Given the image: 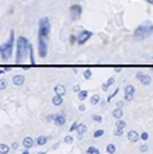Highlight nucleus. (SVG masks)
<instances>
[{
  "label": "nucleus",
  "instance_id": "1",
  "mask_svg": "<svg viewBox=\"0 0 153 154\" xmlns=\"http://www.w3.org/2000/svg\"><path fill=\"white\" fill-rule=\"evenodd\" d=\"M30 42L27 38L20 36L17 39V52H16V62L17 63H23L24 58H27V55L30 53Z\"/></svg>",
  "mask_w": 153,
  "mask_h": 154
},
{
  "label": "nucleus",
  "instance_id": "2",
  "mask_svg": "<svg viewBox=\"0 0 153 154\" xmlns=\"http://www.w3.org/2000/svg\"><path fill=\"white\" fill-rule=\"evenodd\" d=\"M152 34H153V24L150 21H146V23L140 24L134 32L135 39H145V38L150 36Z\"/></svg>",
  "mask_w": 153,
  "mask_h": 154
},
{
  "label": "nucleus",
  "instance_id": "3",
  "mask_svg": "<svg viewBox=\"0 0 153 154\" xmlns=\"http://www.w3.org/2000/svg\"><path fill=\"white\" fill-rule=\"evenodd\" d=\"M13 45H14V31L11 30L9 41L0 46V55H1L3 59H9V58H11V53H13Z\"/></svg>",
  "mask_w": 153,
  "mask_h": 154
},
{
  "label": "nucleus",
  "instance_id": "4",
  "mask_svg": "<svg viewBox=\"0 0 153 154\" xmlns=\"http://www.w3.org/2000/svg\"><path fill=\"white\" fill-rule=\"evenodd\" d=\"M51 32V24H49V20L47 17H44L39 20V24H38V38H44L47 39L48 35Z\"/></svg>",
  "mask_w": 153,
  "mask_h": 154
},
{
  "label": "nucleus",
  "instance_id": "5",
  "mask_svg": "<svg viewBox=\"0 0 153 154\" xmlns=\"http://www.w3.org/2000/svg\"><path fill=\"white\" fill-rule=\"evenodd\" d=\"M91 35H93V32L91 31H87V30H82V31L76 35V41H77V44H84L86 41H88L90 38H91Z\"/></svg>",
  "mask_w": 153,
  "mask_h": 154
},
{
  "label": "nucleus",
  "instance_id": "6",
  "mask_svg": "<svg viewBox=\"0 0 153 154\" xmlns=\"http://www.w3.org/2000/svg\"><path fill=\"white\" fill-rule=\"evenodd\" d=\"M38 52H39V56L41 58H45L48 52V45L47 41L44 38H38Z\"/></svg>",
  "mask_w": 153,
  "mask_h": 154
},
{
  "label": "nucleus",
  "instance_id": "7",
  "mask_svg": "<svg viewBox=\"0 0 153 154\" xmlns=\"http://www.w3.org/2000/svg\"><path fill=\"white\" fill-rule=\"evenodd\" d=\"M82 11H83L82 6H79V4L72 6V7H70V18H72V20H77V18H80Z\"/></svg>",
  "mask_w": 153,
  "mask_h": 154
},
{
  "label": "nucleus",
  "instance_id": "8",
  "mask_svg": "<svg viewBox=\"0 0 153 154\" xmlns=\"http://www.w3.org/2000/svg\"><path fill=\"white\" fill-rule=\"evenodd\" d=\"M134 95H135V87L132 84H128L125 87V100L129 102V101L134 100Z\"/></svg>",
  "mask_w": 153,
  "mask_h": 154
},
{
  "label": "nucleus",
  "instance_id": "9",
  "mask_svg": "<svg viewBox=\"0 0 153 154\" xmlns=\"http://www.w3.org/2000/svg\"><path fill=\"white\" fill-rule=\"evenodd\" d=\"M136 78H138V80H139L142 84H145V86H149V84H150V77H149L148 74L142 73V72L136 73Z\"/></svg>",
  "mask_w": 153,
  "mask_h": 154
},
{
  "label": "nucleus",
  "instance_id": "10",
  "mask_svg": "<svg viewBox=\"0 0 153 154\" xmlns=\"http://www.w3.org/2000/svg\"><path fill=\"white\" fill-rule=\"evenodd\" d=\"M53 122H55V125H58V126H63L65 122H66V116L63 115V113H56Z\"/></svg>",
  "mask_w": 153,
  "mask_h": 154
},
{
  "label": "nucleus",
  "instance_id": "11",
  "mask_svg": "<svg viewBox=\"0 0 153 154\" xmlns=\"http://www.w3.org/2000/svg\"><path fill=\"white\" fill-rule=\"evenodd\" d=\"M24 80H25V78H24L23 74H16V76L13 77V83L16 84V86H23Z\"/></svg>",
  "mask_w": 153,
  "mask_h": 154
},
{
  "label": "nucleus",
  "instance_id": "12",
  "mask_svg": "<svg viewBox=\"0 0 153 154\" xmlns=\"http://www.w3.org/2000/svg\"><path fill=\"white\" fill-rule=\"evenodd\" d=\"M34 143H35V141H34V139H33V137H30V136L24 137L23 144H24V147H25V149H31V147H33V146H34Z\"/></svg>",
  "mask_w": 153,
  "mask_h": 154
},
{
  "label": "nucleus",
  "instance_id": "13",
  "mask_svg": "<svg viewBox=\"0 0 153 154\" xmlns=\"http://www.w3.org/2000/svg\"><path fill=\"white\" fill-rule=\"evenodd\" d=\"M139 135H138V132L135 130H129L128 132V139H129V141H132V143H135V141H138V139H139Z\"/></svg>",
  "mask_w": 153,
  "mask_h": 154
},
{
  "label": "nucleus",
  "instance_id": "14",
  "mask_svg": "<svg viewBox=\"0 0 153 154\" xmlns=\"http://www.w3.org/2000/svg\"><path fill=\"white\" fill-rule=\"evenodd\" d=\"M87 132V126L84 123H79V127H77V135H79V139L83 137V135Z\"/></svg>",
  "mask_w": 153,
  "mask_h": 154
},
{
  "label": "nucleus",
  "instance_id": "15",
  "mask_svg": "<svg viewBox=\"0 0 153 154\" xmlns=\"http://www.w3.org/2000/svg\"><path fill=\"white\" fill-rule=\"evenodd\" d=\"M53 90H55L56 94H59V95H65V93H66V88L63 84H56Z\"/></svg>",
  "mask_w": 153,
  "mask_h": 154
},
{
  "label": "nucleus",
  "instance_id": "16",
  "mask_svg": "<svg viewBox=\"0 0 153 154\" xmlns=\"http://www.w3.org/2000/svg\"><path fill=\"white\" fill-rule=\"evenodd\" d=\"M114 83H115V78H114V77H110V78L107 80V83H104V84H102V90L107 91L110 87L112 86V84H114Z\"/></svg>",
  "mask_w": 153,
  "mask_h": 154
},
{
  "label": "nucleus",
  "instance_id": "17",
  "mask_svg": "<svg viewBox=\"0 0 153 154\" xmlns=\"http://www.w3.org/2000/svg\"><path fill=\"white\" fill-rule=\"evenodd\" d=\"M62 102H63V98H62V95H59V94H56L55 97L52 98V104L56 105V107H58V105H60Z\"/></svg>",
  "mask_w": 153,
  "mask_h": 154
},
{
  "label": "nucleus",
  "instance_id": "18",
  "mask_svg": "<svg viewBox=\"0 0 153 154\" xmlns=\"http://www.w3.org/2000/svg\"><path fill=\"white\" fill-rule=\"evenodd\" d=\"M112 116L115 119H121L122 116H124V112H122V108H117L114 109V112H112Z\"/></svg>",
  "mask_w": 153,
  "mask_h": 154
},
{
  "label": "nucleus",
  "instance_id": "19",
  "mask_svg": "<svg viewBox=\"0 0 153 154\" xmlns=\"http://www.w3.org/2000/svg\"><path fill=\"white\" fill-rule=\"evenodd\" d=\"M35 141H37L38 146H44V144H47L48 143V137L47 136H38Z\"/></svg>",
  "mask_w": 153,
  "mask_h": 154
},
{
  "label": "nucleus",
  "instance_id": "20",
  "mask_svg": "<svg viewBox=\"0 0 153 154\" xmlns=\"http://www.w3.org/2000/svg\"><path fill=\"white\" fill-rule=\"evenodd\" d=\"M10 149H11V147H9V146L4 144V143H1V144H0V154H7L10 151Z\"/></svg>",
  "mask_w": 153,
  "mask_h": 154
},
{
  "label": "nucleus",
  "instance_id": "21",
  "mask_svg": "<svg viewBox=\"0 0 153 154\" xmlns=\"http://www.w3.org/2000/svg\"><path fill=\"white\" fill-rule=\"evenodd\" d=\"M87 95H88V91H86V90H82L80 93H77V97H79L80 101H84L87 98Z\"/></svg>",
  "mask_w": 153,
  "mask_h": 154
},
{
  "label": "nucleus",
  "instance_id": "22",
  "mask_svg": "<svg viewBox=\"0 0 153 154\" xmlns=\"http://www.w3.org/2000/svg\"><path fill=\"white\" fill-rule=\"evenodd\" d=\"M115 151H117L115 144H112V143H111V144H108V146H107V153H108V154H114Z\"/></svg>",
  "mask_w": 153,
  "mask_h": 154
},
{
  "label": "nucleus",
  "instance_id": "23",
  "mask_svg": "<svg viewBox=\"0 0 153 154\" xmlns=\"http://www.w3.org/2000/svg\"><path fill=\"white\" fill-rule=\"evenodd\" d=\"M98 102H100V95H98V94H94L93 97H91V104H93V105H97Z\"/></svg>",
  "mask_w": 153,
  "mask_h": 154
},
{
  "label": "nucleus",
  "instance_id": "24",
  "mask_svg": "<svg viewBox=\"0 0 153 154\" xmlns=\"http://www.w3.org/2000/svg\"><path fill=\"white\" fill-rule=\"evenodd\" d=\"M125 125H126L125 121H122V119H120V121L117 122V129H124V127H125Z\"/></svg>",
  "mask_w": 153,
  "mask_h": 154
},
{
  "label": "nucleus",
  "instance_id": "25",
  "mask_svg": "<svg viewBox=\"0 0 153 154\" xmlns=\"http://www.w3.org/2000/svg\"><path fill=\"white\" fill-rule=\"evenodd\" d=\"M102 135H104V130H102V129H98V130L94 132V137H96V139H98V137H101Z\"/></svg>",
  "mask_w": 153,
  "mask_h": 154
},
{
  "label": "nucleus",
  "instance_id": "26",
  "mask_svg": "<svg viewBox=\"0 0 153 154\" xmlns=\"http://www.w3.org/2000/svg\"><path fill=\"white\" fill-rule=\"evenodd\" d=\"M30 58H31V63H35V59H34V49L33 46H30Z\"/></svg>",
  "mask_w": 153,
  "mask_h": 154
},
{
  "label": "nucleus",
  "instance_id": "27",
  "mask_svg": "<svg viewBox=\"0 0 153 154\" xmlns=\"http://www.w3.org/2000/svg\"><path fill=\"white\" fill-rule=\"evenodd\" d=\"M94 153H98V150L96 147H88L87 149V154H94Z\"/></svg>",
  "mask_w": 153,
  "mask_h": 154
},
{
  "label": "nucleus",
  "instance_id": "28",
  "mask_svg": "<svg viewBox=\"0 0 153 154\" xmlns=\"http://www.w3.org/2000/svg\"><path fill=\"white\" fill-rule=\"evenodd\" d=\"M65 143H66V144H72V143H73V137H72V136H66L65 137Z\"/></svg>",
  "mask_w": 153,
  "mask_h": 154
},
{
  "label": "nucleus",
  "instance_id": "29",
  "mask_svg": "<svg viewBox=\"0 0 153 154\" xmlns=\"http://www.w3.org/2000/svg\"><path fill=\"white\" fill-rule=\"evenodd\" d=\"M83 76H84V78H90L91 77V70H84Z\"/></svg>",
  "mask_w": 153,
  "mask_h": 154
},
{
  "label": "nucleus",
  "instance_id": "30",
  "mask_svg": "<svg viewBox=\"0 0 153 154\" xmlns=\"http://www.w3.org/2000/svg\"><path fill=\"white\" fill-rule=\"evenodd\" d=\"M6 87H7V83H6V80H0V90H4Z\"/></svg>",
  "mask_w": 153,
  "mask_h": 154
},
{
  "label": "nucleus",
  "instance_id": "31",
  "mask_svg": "<svg viewBox=\"0 0 153 154\" xmlns=\"http://www.w3.org/2000/svg\"><path fill=\"white\" fill-rule=\"evenodd\" d=\"M77 127H79V122H74L72 126H70V132H73V130H77Z\"/></svg>",
  "mask_w": 153,
  "mask_h": 154
},
{
  "label": "nucleus",
  "instance_id": "32",
  "mask_svg": "<svg viewBox=\"0 0 153 154\" xmlns=\"http://www.w3.org/2000/svg\"><path fill=\"white\" fill-rule=\"evenodd\" d=\"M140 139H142V140H148V139H149V135L146 133V132H143V133L140 135Z\"/></svg>",
  "mask_w": 153,
  "mask_h": 154
},
{
  "label": "nucleus",
  "instance_id": "33",
  "mask_svg": "<svg viewBox=\"0 0 153 154\" xmlns=\"http://www.w3.org/2000/svg\"><path fill=\"white\" fill-rule=\"evenodd\" d=\"M139 150L142 151V153H146V151H148V146H146V144H142V146L139 147Z\"/></svg>",
  "mask_w": 153,
  "mask_h": 154
},
{
  "label": "nucleus",
  "instance_id": "34",
  "mask_svg": "<svg viewBox=\"0 0 153 154\" xmlns=\"http://www.w3.org/2000/svg\"><path fill=\"white\" fill-rule=\"evenodd\" d=\"M93 121H96V122H101V116H98V115H93Z\"/></svg>",
  "mask_w": 153,
  "mask_h": 154
},
{
  "label": "nucleus",
  "instance_id": "35",
  "mask_svg": "<svg viewBox=\"0 0 153 154\" xmlns=\"http://www.w3.org/2000/svg\"><path fill=\"white\" fill-rule=\"evenodd\" d=\"M10 147H11L13 150H17V149H19V143H17V141H14V143L10 146Z\"/></svg>",
  "mask_w": 153,
  "mask_h": 154
},
{
  "label": "nucleus",
  "instance_id": "36",
  "mask_svg": "<svg viewBox=\"0 0 153 154\" xmlns=\"http://www.w3.org/2000/svg\"><path fill=\"white\" fill-rule=\"evenodd\" d=\"M122 130H124V129H117L115 127V135L117 136H121V135H122Z\"/></svg>",
  "mask_w": 153,
  "mask_h": 154
},
{
  "label": "nucleus",
  "instance_id": "37",
  "mask_svg": "<svg viewBox=\"0 0 153 154\" xmlns=\"http://www.w3.org/2000/svg\"><path fill=\"white\" fill-rule=\"evenodd\" d=\"M118 91H120V90H118V88H115V91H114V93H112V94L110 95V97H108V101L111 100V98H112V97H114V95H117V94H118Z\"/></svg>",
  "mask_w": 153,
  "mask_h": 154
},
{
  "label": "nucleus",
  "instance_id": "38",
  "mask_svg": "<svg viewBox=\"0 0 153 154\" xmlns=\"http://www.w3.org/2000/svg\"><path fill=\"white\" fill-rule=\"evenodd\" d=\"M53 119H55V115H48V116H47L48 122H51V121H53Z\"/></svg>",
  "mask_w": 153,
  "mask_h": 154
},
{
  "label": "nucleus",
  "instance_id": "39",
  "mask_svg": "<svg viewBox=\"0 0 153 154\" xmlns=\"http://www.w3.org/2000/svg\"><path fill=\"white\" fill-rule=\"evenodd\" d=\"M73 91H74V93H80V87L79 86H74L73 87Z\"/></svg>",
  "mask_w": 153,
  "mask_h": 154
},
{
  "label": "nucleus",
  "instance_id": "40",
  "mask_svg": "<svg viewBox=\"0 0 153 154\" xmlns=\"http://www.w3.org/2000/svg\"><path fill=\"white\" fill-rule=\"evenodd\" d=\"M122 105H124V101H118V104H117V108H122Z\"/></svg>",
  "mask_w": 153,
  "mask_h": 154
},
{
  "label": "nucleus",
  "instance_id": "41",
  "mask_svg": "<svg viewBox=\"0 0 153 154\" xmlns=\"http://www.w3.org/2000/svg\"><path fill=\"white\" fill-rule=\"evenodd\" d=\"M84 109H86V107H84V105L82 104V105H80V107H79V111H84Z\"/></svg>",
  "mask_w": 153,
  "mask_h": 154
},
{
  "label": "nucleus",
  "instance_id": "42",
  "mask_svg": "<svg viewBox=\"0 0 153 154\" xmlns=\"http://www.w3.org/2000/svg\"><path fill=\"white\" fill-rule=\"evenodd\" d=\"M76 41V36H70V42H74Z\"/></svg>",
  "mask_w": 153,
  "mask_h": 154
},
{
  "label": "nucleus",
  "instance_id": "43",
  "mask_svg": "<svg viewBox=\"0 0 153 154\" xmlns=\"http://www.w3.org/2000/svg\"><path fill=\"white\" fill-rule=\"evenodd\" d=\"M21 154H30V151H28V149H25V150H24V151H23V153H21Z\"/></svg>",
  "mask_w": 153,
  "mask_h": 154
},
{
  "label": "nucleus",
  "instance_id": "44",
  "mask_svg": "<svg viewBox=\"0 0 153 154\" xmlns=\"http://www.w3.org/2000/svg\"><path fill=\"white\" fill-rule=\"evenodd\" d=\"M148 3H149V4H152V6H153V0H148Z\"/></svg>",
  "mask_w": 153,
  "mask_h": 154
},
{
  "label": "nucleus",
  "instance_id": "45",
  "mask_svg": "<svg viewBox=\"0 0 153 154\" xmlns=\"http://www.w3.org/2000/svg\"><path fill=\"white\" fill-rule=\"evenodd\" d=\"M38 154H45V153H44V151H41V153H38Z\"/></svg>",
  "mask_w": 153,
  "mask_h": 154
},
{
  "label": "nucleus",
  "instance_id": "46",
  "mask_svg": "<svg viewBox=\"0 0 153 154\" xmlns=\"http://www.w3.org/2000/svg\"><path fill=\"white\" fill-rule=\"evenodd\" d=\"M3 72H4V70H0V74H1V73H3Z\"/></svg>",
  "mask_w": 153,
  "mask_h": 154
},
{
  "label": "nucleus",
  "instance_id": "47",
  "mask_svg": "<svg viewBox=\"0 0 153 154\" xmlns=\"http://www.w3.org/2000/svg\"><path fill=\"white\" fill-rule=\"evenodd\" d=\"M94 154H98V153H94Z\"/></svg>",
  "mask_w": 153,
  "mask_h": 154
}]
</instances>
